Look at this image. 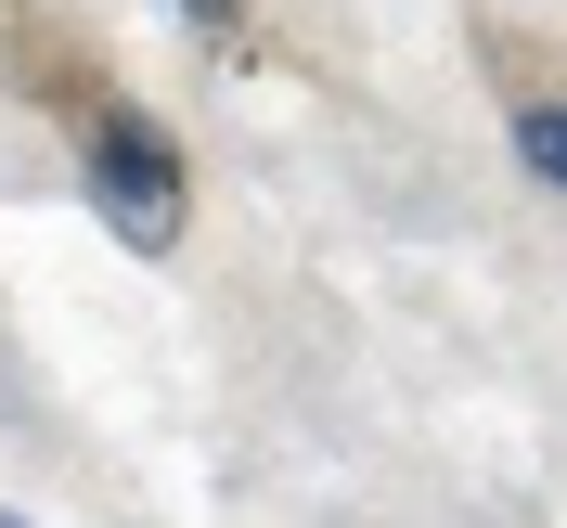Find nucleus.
Instances as JSON below:
<instances>
[{
	"mask_svg": "<svg viewBox=\"0 0 567 528\" xmlns=\"http://www.w3.org/2000/svg\"><path fill=\"white\" fill-rule=\"evenodd\" d=\"M91 207H104L116 246H181V142L155 130L142 104H104L91 116Z\"/></svg>",
	"mask_w": 567,
	"mask_h": 528,
	"instance_id": "f257e3e1",
	"label": "nucleus"
},
{
	"mask_svg": "<svg viewBox=\"0 0 567 528\" xmlns=\"http://www.w3.org/2000/svg\"><path fill=\"white\" fill-rule=\"evenodd\" d=\"M516 155H529V180H567V130H555V104L516 116Z\"/></svg>",
	"mask_w": 567,
	"mask_h": 528,
	"instance_id": "f03ea898",
	"label": "nucleus"
},
{
	"mask_svg": "<svg viewBox=\"0 0 567 528\" xmlns=\"http://www.w3.org/2000/svg\"><path fill=\"white\" fill-rule=\"evenodd\" d=\"M0 528H27V516H13V503H0Z\"/></svg>",
	"mask_w": 567,
	"mask_h": 528,
	"instance_id": "7ed1b4c3",
	"label": "nucleus"
}]
</instances>
